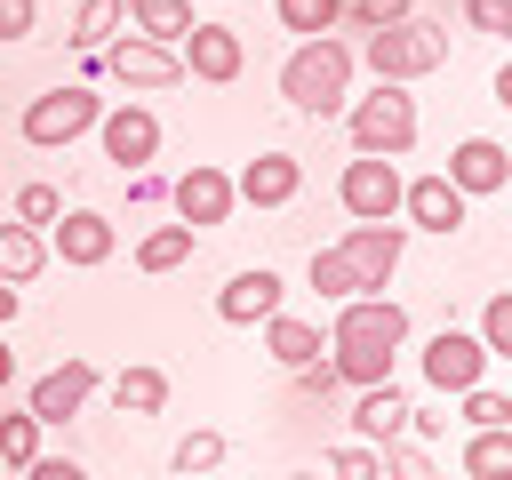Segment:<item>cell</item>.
Returning a JSON list of instances; mask_svg holds the SVG:
<instances>
[{"label": "cell", "instance_id": "obj_36", "mask_svg": "<svg viewBox=\"0 0 512 480\" xmlns=\"http://www.w3.org/2000/svg\"><path fill=\"white\" fill-rule=\"evenodd\" d=\"M288 376H296V392H304V400H336V392H344V376L328 368V352H320V360H304V368H288Z\"/></svg>", "mask_w": 512, "mask_h": 480}, {"label": "cell", "instance_id": "obj_44", "mask_svg": "<svg viewBox=\"0 0 512 480\" xmlns=\"http://www.w3.org/2000/svg\"><path fill=\"white\" fill-rule=\"evenodd\" d=\"M184 8H216V0H184Z\"/></svg>", "mask_w": 512, "mask_h": 480}, {"label": "cell", "instance_id": "obj_41", "mask_svg": "<svg viewBox=\"0 0 512 480\" xmlns=\"http://www.w3.org/2000/svg\"><path fill=\"white\" fill-rule=\"evenodd\" d=\"M448 424H456V416H448V408H440V392H432V400H424V408H408V432H416V440H440V432H448Z\"/></svg>", "mask_w": 512, "mask_h": 480}, {"label": "cell", "instance_id": "obj_11", "mask_svg": "<svg viewBox=\"0 0 512 480\" xmlns=\"http://www.w3.org/2000/svg\"><path fill=\"white\" fill-rule=\"evenodd\" d=\"M464 216H472V200L432 168V176H400V224L408 232H432V240H448V232H464Z\"/></svg>", "mask_w": 512, "mask_h": 480}, {"label": "cell", "instance_id": "obj_30", "mask_svg": "<svg viewBox=\"0 0 512 480\" xmlns=\"http://www.w3.org/2000/svg\"><path fill=\"white\" fill-rule=\"evenodd\" d=\"M312 288H320L328 304H344V296H360V280H352V264H344V248H312Z\"/></svg>", "mask_w": 512, "mask_h": 480}, {"label": "cell", "instance_id": "obj_23", "mask_svg": "<svg viewBox=\"0 0 512 480\" xmlns=\"http://www.w3.org/2000/svg\"><path fill=\"white\" fill-rule=\"evenodd\" d=\"M192 248H200V232L176 216V224H152L144 240H136V272H176V264H192Z\"/></svg>", "mask_w": 512, "mask_h": 480}, {"label": "cell", "instance_id": "obj_18", "mask_svg": "<svg viewBox=\"0 0 512 480\" xmlns=\"http://www.w3.org/2000/svg\"><path fill=\"white\" fill-rule=\"evenodd\" d=\"M232 192H240L248 208H288V200L304 192V160H296V152H256V160L232 176Z\"/></svg>", "mask_w": 512, "mask_h": 480}, {"label": "cell", "instance_id": "obj_12", "mask_svg": "<svg viewBox=\"0 0 512 480\" xmlns=\"http://www.w3.org/2000/svg\"><path fill=\"white\" fill-rule=\"evenodd\" d=\"M112 248H120V232H112L104 208H56V224H48V256L56 264L96 272V264H112Z\"/></svg>", "mask_w": 512, "mask_h": 480}, {"label": "cell", "instance_id": "obj_21", "mask_svg": "<svg viewBox=\"0 0 512 480\" xmlns=\"http://www.w3.org/2000/svg\"><path fill=\"white\" fill-rule=\"evenodd\" d=\"M48 264H56V256H48V232H40V224H24V216H8V224H0V280L32 288Z\"/></svg>", "mask_w": 512, "mask_h": 480}, {"label": "cell", "instance_id": "obj_29", "mask_svg": "<svg viewBox=\"0 0 512 480\" xmlns=\"http://www.w3.org/2000/svg\"><path fill=\"white\" fill-rule=\"evenodd\" d=\"M456 424H512V400L480 376V384H464V392H456Z\"/></svg>", "mask_w": 512, "mask_h": 480}, {"label": "cell", "instance_id": "obj_33", "mask_svg": "<svg viewBox=\"0 0 512 480\" xmlns=\"http://www.w3.org/2000/svg\"><path fill=\"white\" fill-rule=\"evenodd\" d=\"M328 472L336 480H384V456H376V440H344V448H328Z\"/></svg>", "mask_w": 512, "mask_h": 480}, {"label": "cell", "instance_id": "obj_32", "mask_svg": "<svg viewBox=\"0 0 512 480\" xmlns=\"http://www.w3.org/2000/svg\"><path fill=\"white\" fill-rule=\"evenodd\" d=\"M168 464H176V472H216V464H224V432H184V440L168 448Z\"/></svg>", "mask_w": 512, "mask_h": 480}, {"label": "cell", "instance_id": "obj_17", "mask_svg": "<svg viewBox=\"0 0 512 480\" xmlns=\"http://www.w3.org/2000/svg\"><path fill=\"white\" fill-rule=\"evenodd\" d=\"M288 304V280L272 272V264H248V272H232L224 288H216V320H232V328H256L264 312H280Z\"/></svg>", "mask_w": 512, "mask_h": 480}, {"label": "cell", "instance_id": "obj_10", "mask_svg": "<svg viewBox=\"0 0 512 480\" xmlns=\"http://www.w3.org/2000/svg\"><path fill=\"white\" fill-rule=\"evenodd\" d=\"M176 56H184V80H208V88H232V80H240V64H248L240 32H232V24H216V16H192V32L176 40Z\"/></svg>", "mask_w": 512, "mask_h": 480}, {"label": "cell", "instance_id": "obj_5", "mask_svg": "<svg viewBox=\"0 0 512 480\" xmlns=\"http://www.w3.org/2000/svg\"><path fill=\"white\" fill-rule=\"evenodd\" d=\"M96 112H104V96H96V80H64V88H40L32 104H24V144L32 152H64V144H80L88 128H96Z\"/></svg>", "mask_w": 512, "mask_h": 480}, {"label": "cell", "instance_id": "obj_38", "mask_svg": "<svg viewBox=\"0 0 512 480\" xmlns=\"http://www.w3.org/2000/svg\"><path fill=\"white\" fill-rule=\"evenodd\" d=\"M416 0H344V24H360V32H376V24H400Z\"/></svg>", "mask_w": 512, "mask_h": 480}, {"label": "cell", "instance_id": "obj_26", "mask_svg": "<svg viewBox=\"0 0 512 480\" xmlns=\"http://www.w3.org/2000/svg\"><path fill=\"white\" fill-rule=\"evenodd\" d=\"M192 16H200V8H184V0H128V32H144V40H168V48L192 32Z\"/></svg>", "mask_w": 512, "mask_h": 480}, {"label": "cell", "instance_id": "obj_25", "mask_svg": "<svg viewBox=\"0 0 512 480\" xmlns=\"http://www.w3.org/2000/svg\"><path fill=\"white\" fill-rule=\"evenodd\" d=\"M464 472H472V480H504V472H512V424H472Z\"/></svg>", "mask_w": 512, "mask_h": 480}, {"label": "cell", "instance_id": "obj_13", "mask_svg": "<svg viewBox=\"0 0 512 480\" xmlns=\"http://www.w3.org/2000/svg\"><path fill=\"white\" fill-rule=\"evenodd\" d=\"M96 384H104V376H96V360H80V352H72V360H56L48 376H32L24 408H32V416H40L48 432H56V424H72V416H80V408L96 400Z\"/></svg>", "mask_w": 512, "mask_h": 480}, {"label": "cell", "instance_id": "obj_1", "mask_svg": "<svg viewBox=\"0 0 512 480\" xmlns=\"http://www.w3.org/2000/svg\"><path fill=\"white\" fill-rule=\"evenodd\" d=\"M400 352H408V304H392L384 288H360V296L336 304V320H328V368L344 384H384Z\"/></svg>", "mask_w": 512, "mask_h": 480}, {"label": "cell", "instance_id": "obj_34", "mask_svg": "<svg viewBox=\"0 0 512 480\" xmlns=\"http://www.w3.org/2000/svg\"><path fill=\"white\" fill-rule=\"evenodd\" d=\"M376 456H384V472L392 480H432V456L408 440V432H392V440H376Z\"/></svg>", "mask_w": 512, "mask_h": 480}, {"label": "cell", "instance_id": "obj_24", "mask_svg": "<svg viewBox=\"0 0 512 480\" xmlns=\"http://www.w3.org/2000/svg\"><path fill=\"white\" fill-rule=\"evenodd\" d=\"M120 32H128V0H80L64 40H72V48H112Z\"/></svg>", "mask_w": 512, "mask_h": 480}, {"label": "cell", "instance_id": "obj_39", "mask_svg": "<svg viewBox=\"0 0 512 480\" xmlns=\"http://www.w3.org/2000/svg\"><path fill=\"white\" fill-rule=\"evenodd\" d=\"M120 176H128V200H136V208H152V200H168V176H160L152 160H144V168H120Z\"/></svg>", "mask_w": 512, "mask_h": 480}, {"label": "cell", "instance_id": "obj_22", "mask_svg": "<svg viewBox=\"0 0 512 480\" xmlns=\"http://www.w3.org/2000/svg\"><path fill=\"white\" fill-rule=\"evenodd\" d=\"M104 392H112V408H120V416H160V408H168V376H160L152 360L120 368V376H112Z\"/></svg>", "mask_w": 512, "mask_h": 480}, {"label": "cell", "instance_id": "obj_4", "mask_svg": "<svg viewBox=\"0 0 512 480\" xmlns=\"http://www.w3.org/2000/svg\"><path fill=\"white\" fill-rule=\"evenodd\" d=\"M336 120L352 128V152H384V160H408V152H416V128H424L408 80H376L368 96H344Z\"/></svg>", "mask_w": 512, "mask_h": 480}, {"label": "cell", "instance_id": "obj_31", "mask_svg": "<svg viewBox=\"0 0 512 480\" xmlns=\"http://www.w3.org/2000/svg\"><path fill=\"white\" fill-rule=\"evenodd\" d=\"M472 336L488 344V360H512V296H504V288L480 304V328H472Z\"/></svg>", "mask_w": 512, "mask_h": 480}, {"label": "cell", "instance_id": "obj_42", "mask_svg": "<svg viewBox=\"0 0 512 480\" xmlns=\"http://www.w3.org/2000/svg\"><path fill=\"white\" fill-rule=\"evenodd\" d=\"M16 312H24V288H16V280H0V328H8Z\"/></svg>", "mask_w": 512, "mask_h": 480}, {"label": "cell", "instance_id": "obj_37", "mask_svg": "<svg viewBox=\"0 0 512 480\" xmlns=\"http://www.w3.org/2000/svg\"><path fill=\"white\" fill-rule=\"evenodd\" d=\"M464 24L488 40H512V0H464Z\"/></svg>", "mask_w": 512, "mask_h": 480}, {"label": "cell", "instance_id": "obj_9", "mask_svg": "<svg viewBox=\"0 0 512 480\" xmlns=\"http://www.w3.org/2000/svg\"><path fill=\"white\" fill-rule=\"evenodd\" d=\"M336 200H344V216H360V224L400 216V160H384V152H352L344 176H336Z\"/></svg>", "mask_w": 512, "mask_h": 480}, {"label": "cell", "instance_id": "obj_43", "mask_svg": "<svg viewBox=\"0 0 512 480\" xmlns=\"http://www.w3.org/2000/svg\"><path fill=\"white\" fill-rule=\"evenodd\" d=\"M16 384V352H8V328H0V392Z\"/></svg>", "mask_w": 512, "mask_h": 480}, {"label": "cell", "instance_id": "obj_27", "mask_svg": "<svg viewBox=\"0 0 512 480\" xmlns=\"http://www.w3.org/2000/svg\"><path fill=\"white\" fill-rule=\"evenodd\" d=\"M40 432H48V424H40L32 408H16V416H0V464H8V472H24V464L40 456Z\"/></svg>", "mask_w": 512, "mask_h": 480}, {"label": "cell", "instance_id": "obj_2", "mask_svg": "<svg viewBox=\"0 0 512 480\" xmlns=\"http://www.w3.org/2000/svg\"><path fill=\"white\" fill-rule=\"evenodd\" d=\"M352 72H360L352 40L304 32V40L288 48V64H280V96H288V112H304V120H336L344 96H352Z\"/></svg>", "mask_w": 512, "mask_h": 480}, {"label": "cell", "instance_id": "obj_6", "mask_svg": "<svg viewBox=\"0 0 512 480\" xmlns=\"http://www.w3.org/2000/svg\"><path fill=\"white\" fill-rule=\"evenodd\" d=\"M496 360H488V344L472 336V328H432L424 344H416V376H424V392H440V400H456L464 384H480Z\"/></svg>", "mask_w": 512, "mask_h": 480}, {"label": "cell", "instance_id": "obj_8", "mask_svg": "<svg viewBox=\"0 0 512 480\" xmlns=\"http://www.w3.org/2000/svg\"><path fill=\"white\" fill-rule=\"evenodd\" d=\"M344 264H352V280L360 288H392V272H400V256H408V224L400 216H376V224H344Z\"/></svg>", "mask_w": 512, "mask_h": 480}, {"label": "cell", "instance_id": "obj_14", "mask_svg": "<svg viewBox=\"0 0 512 480\" xmlns=\"http://www.w3.org/2000/svg\"><path fill=\"white\" fill-rule=\"evenodd\" d=\"M88 136L104 144L112 168H144V160L160 152V112H152V104H104Z\"/></svg>", "mask_w": 512, "mask_h": 480}, {"label": "cell", "instance_id": "obj_28", "mask_svg": "<svg viewBox=\"0 0 512 480\" xmlns=\"http://www.w3.org/2000/svg\"><path fill=\"white\" fill-rule=\"evenodd\" d=\"M272 16H280V32H336L344 24V0H272Z\"/></svg>", "mask_w": 512, "mask_h": 480}, {"label": "cell", "instance_id": "obj_16", "mask_svg": "<svg viewBox=\"0 0 512 480\" xmlns=\"http://www.w3.org/2000/svg\"><path fill=\"white\" fill-rule=\"evenodd\" d=\"M464 200H496L504 184H512V152L496 144V136H464L456 152H448V168H440Z\"/></svg>", "mask_w": 512, "mask_h": 480}, {"label": "cell", "instance_id": "obj_35", "mask_svg": "<svg viewBox=\"0 0 512 480\" xmlns=\"http://www.w3.org/2000/svg\"><path fill=\"white\" fill-rule=\"evenodd\" d=\"M56 208H64V192H56V184H40V176H32V184H16V216H24V224H40V232H48V224H56Z\"/></svg>", "mask_w": 512, "mask_h": 480}, {"label": "cell", "instance_id": "obj_7", "mask_svg": "<svg viewBox=\"0 0 512 480\" xmlns=\"http://www.w3.org/2000/svg\"><path fill=\"white\" fill-rule=\"evenodd\" d=\"M104 80H120L128 96H160V88H184V56L168 40H144V32H120L104 48Z\"/></svg>", "mask_w": 512, "mask_h": 480}, {"label": "cell", "instance_id": "obj_20", "mask_svg": "<svg viewBox=\"0 0 512 480\" xmlns=\"http://www.w3.org/2000/svg\"><path fill=\"white\" fill-rule=\"evenodd\" d=\"M352 432H360V440H392V432H408V400H400L392 376H384V384H352Z\"/></svg>", "mask_w": 512, "mask_h": 480}, {"label": "cell", "instance_id": "obj_3", "mask_svg": "<svg viewBox=\"0 0 512 480\" xmlns=\"http://www.w3.org/2000/svg\"><path fill=\"white\" fill-rule=\"evenodd\" d=\"M376 80H432L440 64H448V24H432V16H400V24H376V32H360V48H352Z\"/></svg>", "mask_w": 512, "mask_h": 480}, {"label": "cell", "instance_id": "obj_19", "mask_svg": "<svg viewBox=\"0 0 512 480\" xmlns=\"http://www.w3.org/2000/svg\"><path fill=\"white\" fill-rule=\"evenodd\" d=\"M256 328H264V352H272L280 368H304V360H320V352H328V328H320V320H296L288 304H280V312H264Z\"/></svg>", "mask_w": 512, "mask_h": 480}, {"label": "cell", "instance_id": "obj_15", "mask_svg": "<svg viewBox=\"0 0 512 480\" xmlns=\"http://www.w3.org/2000/svg\"><path fill=\"white\" fill-rule=\"evenodd\" d=\"M168 208H176L192 232H208V224H224V216L240 208V192H232V176H224L216 160H192V168L168 184Z\"/></svg>", "mask_w": 512, "mask_h": 480}, {"label": "cell", "instance_id": "obj_40", "mask_svg": "<svg viewBox=\"0 0 512 480\" xmlns=\"http://www.w3.org/2000/svg\"><path fill=\"white\" fill-rule=\"evenodd\" d=\"M40 32V8L32 0H0V40H32Z\"/></svg>", "mask_w": 512, "mask_h": 480}]
</instances>
